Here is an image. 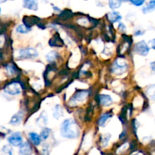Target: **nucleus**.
I'll use <instances>...</instances> for the list:
<instances>
[{
  "mask_svg": "<svg viewBox=\"0 0 155 155\" xmlns=\"http://www.w3.org/2000/svg\"><path fill=\"white\" fill-rule=\"evenodd\" d=\"M60 133L64 138L74 139L79 136L80 130L78 125L74 120L68 119L62 123L60 128Z\"/></svg>",
  "mask_w": 155,
  "mask_h": 155,
  "instance_id": "obj_1",
  "label": "nucleus"
},
{
  "mask_svg": "<svg viewBox=\"0 0 155 155\" xmlns=\"http://www.w3.org/2000/svg\"><path fill=\"white\" fill-rule=\"evenodd\" d=\"M127 70V64L122 59H117L114 62L111 67V71L115 74H122Z\"/></svg>",
  "mask_w": 155,
  "mask_h": 155,
  "instance_id": "obj_2",
  "label": "nucleus"
},
{
  "mask_svg": "<svg viewBox=\"0 0 155 155\" xmlns=\"http://www.w3.org/2000/svg\"><path fill=\"white\" fill-rule=\"evenodd\" d=\"M4 91L6 93L12 95H16L21 93V84L18 82H11V83H8L5 86Z\"/></svg>",
  "mask_w": 155,
  "mask_h": 155,
  "instance_id": "obj_3",
  "label": "nucleus"
},
{
  "mask_svg": "<svg viewBox=\"0 0 155 155\" xmlns=\"http://www.w3.org/2000/svg\"><path fill=\"white\" fill-rule=\"evenodd\" d=\"M38 52L36 49L33 48H22L19 51V57L20 59H26V58H33L37 57Z\"/></svg>",
  "mask_w": 155,
  "mask_h": 155,
  "instance_id": "obj_4",
  "label": "nucleus"
},
{
  "mask_svg": "<svg viewBox=\"0 0 155 155\" xmlns=\"http://www.w3.org/2000/svg\"><path fill=\"white\" fill-rule=\"evenodd\" d=\"M149 47L145 41H140L135 45V51L142 56H146L149 52Z\"/></svg>",
  "mask_w": 155,
  "mask_h": 155,
  "instance_id": "obj_5",
  "label": "nucleus"
},
{
  "mask_svg": "<svg viewBox=\"0 0 155 155\" xmlns=\"http://www.w3.org/2000/svg\"><path fill=\"white\" fill-rule=\"evenodd\" d=\"M9 143L13 146H21L22 145V136L19 133H15L8 138Z\"/></svg>",
  "mask_w": 155,
  "mask_h": 155,
  "instance_id": "obj_6",
  "label": "nucleus"
},
{
  "mask_svg": "<svg viewBox=\"0 0 155 155\" xmlns=\"http://www.w3.org/2000/svg\"><path fill=\"white\" fill-rule=\"evenodd\" d=\"M89 95V92L87 90H79L74 95L73 98H71V101H73V102H80L83 101L86 98V97Z\"/></svg>",
  "mask_w": 155,
  "mask_h": 155,
  "instance_id": "obj_7",
  "label": "nucleus"
},
{
  "mask_svg": "<svg viewBox=\"0 0 155 155\" xmlns=\"http://www.w3.org/2000/svg\"><path fill=\"white\" fill-rule=\"evenodd\" d=\"M39 21H40V18L36 16H26L23 18V22L24 23V25L27 26V27H30V26H33L34 25V24H37L38 25Z\"/></svg>",
  "mask_w": 155,
  "mask_h": 155,
  "instance_id": "obj_8",
  "label": "nucleus"
},
{
  "mask_svg": "<svg viewBox=\"0 0 155 155\" xmlns=\"http://www.w3.org/2000/svg\"><path fill=\"white\" fill-rule=\"evenodd\" d=\"M48 43H49V45H51V46H54V47H61L63 46L64 45L63 40L61 39L58 33L54 34V36H53V37L50 39Z\"/></svg>",
  "mask_w": 155,
  "mask_h": 155,
  "instance_id": "obj_9",
  "label": "nucleus"
},
{
  "mask_svg": "<svg viewBox=\"0 0 155 155\" xmlns=\"http://www.w3.org/2000/svg\"><path fill=\"white\" fill-rule=\"evenodd\" d=\"M32 154V148L30 144L27 142H24L21 145L19 149V155H31Z\"/></svg>",
  "mask_w": 155,
  "mask_h": 155,
  "instance_id": "obj_10",
  "label": "nucleus"
},
{
  "mask_svg": "<svg viewBox=\"0 0 155 155\" xmlns=\"http://www.w3.org/2000/svg\"><path fill=\"white\" fill-rule=\"evenodd\" d=\"M24 7L30 10L36 11L38 9V2L34 0H25L24 1Z\"/></svg>",
  "mask_w": 155,
  "mask_h": 155,
  "instance_id": "obj_11",
  "label": "nucleus"
},
{
  "mask_svg": "<svg viewBox=\"0 0 155 155\" xmlns=\"http://www.w3.org/2000/svg\"><path fill=\"white\" fill-rule=\"evenodd\" d=\"M111 97L108 95H101L99 96V102L102 104L103 106H108L112 104Z\"/></svg>",
  "mask_w": 155,
  "mask_h": 155,
  "instance_id": "obj_12",
  "label": "nucleus"
},
{
  "mask_svg": "<svg viewBox=\"0 0 155 155\" xmlns=\"http://www.w3.org/2000/svg\"><path fill=\"white\" fill-rule=\"evenodd\" d=\"M107 19H108L109 21L112 23L117 22V21H119L122 18L121 15H120L118 12H110V13L107 14Z\"/></svg>",
  "mask_w": 155,
  "mask_h": 155,
  "instance_id": "obj_13",
  "label": "nucleus"
},
{
  "mask_svg": "<svg viewBox=\"0 0 155 155\" xmlns=\"http://www.w3.org/2000/svg\"><path fill=\"white\" fill-rule=\"evenodd\" d=\"M22 117L23 114L21 112H18V113H17L16 114L12 117L10 121V124H12V125H18L21 123Z\"/></svg>",
  "mask_w": 155,
  "mask_h": 155,
  "instance_id": "obj_14",
  "label": "nucleus"
},
{
  "mask_svg": "<svg viewBox=\"0 0 155 155\" xmlns=\"http://www.w3.org/2000/svg\"><path fill=\"white\" fill-rule=\"evenodd\" d=\"M29 137H30V139L31 140V142H33V145L37 146L40 144L41 142V139H40V136H39L38 134L35 133H30L29 134Z\"/></svg>",
  "mask_w": 155,
  "mask_h": 155,
  "instance_id": "obj_15",
  "label": "nucleus"
},
{
  "mask_svg": "<svg viewBox=\"0 0 155 155\" xmlns=\"http://www.w3.org/2000/svg\"><path fill=\"white\" fill-rule=\"evenodd\" d=\"M73 15H74V13L71 12V10H68V9H66V10L63 11L62 12H61L60 15H58V18L62 20H68L71 18H72Z\"/></svg>",
  "mask_w": 155,
  "mask_h": 155,
  "instance_id": "obj_16",
  "label": "nucleus"
},
{
  "mask_svg": "<svg viewBox=\"0 0 155 155\" xmlns=\"http://www.w3.org/2000/svg\"><path fill=\"white\" fill-rule=\"evenodd\" d=\"M111 116L112 115L111 114H110V112H107V113L102 114V116L100 117L99 120H98V124H99V126H101V127H104L106 121H107V119H109Z\"/></svg>",
  "mask_w": 155,
  "mask_h": 155,
  "instance_id": "obj_17",
  "label": "nucleus"
},
{
  "mask_svg": "<svg viewBox=\"0 0 155 155\" xmlns=\"http://www.w3.org/2000/svg\"><path fill=\"white\" fill-rule=\"evenodd\" d=\"M63 115V109L60 105H56L54 108L53 112V117L56 119H58Z\"/></svg>",
  "mask_w": 155,
  "mask_h": 155,
  "instance_id": "obj_18",
  "label": "nucleus"
},
{
  "mask_svg": "<svg viewBox=\"0 0 155 155\" xmlns=\"http://www.w3.org/2000/svg\"><path fill=\"white\" fill-rule=\"evenodd\" d=\"M6 69H7L8 72L11 74V75H15L18 73V68H16V65L14 64L13 63H10L6 65Z\"/></svg>",
  "mask_w": 155,
  "mask_h": 155,
  "instance_id": "obj_19",
  "label": "nucleus"
},
{
  "mask_svg": "<svg viewBox=\"0 0 155 155\" xmlns=\"http://www.w3.org/2000/svg\"><path fill=\"white\" fill-rule=\"evenodd\" d=\"M58 57V54L54 51H50L49 53H48V54H46V59L48 62L54 61V60L57 59Z\"/></svg>",
  "mask_w": 155,
  "mask_h": 155,
  "instance_id": "obj_20",
  "label": "nucleus"
},
{
  "mask_svg": "<svg viewBox=\"0 0 155 155\" xmlns=\"http://www.w3.org/2000/svg\"><path fill=\"white\" fill-rule=\"evenodd\" d=\"M31 29L30 27H27V26H25L24 24H21V25L18 26L16 28V31L18 33H28L29 31H30Z\"/></svg>",
  "mask_w": 155,
  "mask_h": 155,
  "instance_id": "obj_21",
  "label": "nucleus"
},
{
  "mask_svg": "<svg viewBox=\"0 0 155 155\" xmlns=\"http://www.w3.org/2000/svg\"><path fill=\"white\" fill-rule=\"evenodd\" d=\"M1 155H13V151H12V148L8 145H5L2 148Z\"/></svg>",
  "mask_w": 155,
  "mask_h": 155,
  "instance_id": "obj_22",
  "label": "nucleus"
},
{
  "mask_svg": "<svg viewBox=\"0 0 155 155\" xmlns=\"http://www.w3.org/2000/svg\"><path fill=\"white\" fill-rule=\"evenodd\" d=\"M121 4H122V2L121 1H109L108 2L109 6H110V8L112 9L118 8L121 5Z\"/></svg>",
  "mask_w": 155,
  "mask_h": 155,
  "instance_id": "obj_23",
  "label": "nucleus"
},
{
  "mask_svg": "<svg viewBox=\"0 0 155 155\" xmlns=\"http://www.w3.org/2000/svg\"><path fill=\"white\" fill-rule=\"evenodd\" d=\"M155 8V1H150L149 3L147 6H145L143 8L144 13H147V12H150L151 10L154 9Z\"/></svg>",
  "mask_w": 155,
  "mask_h": 155,
  "instance_id": "obj_24",
  "label": "nucleus"
},
{
  "mask_svg": "<svg viewBox=\"0 0 155 155\" xmlns=\"http://www.w3.org/2000/svg\"><path fill=\"white\" fill-rule=\"evenodd\" d=\"M49 133H50V130H48V128H44L43 130L41 131V134L40 136L43 140H45L46 139H48V136H49Z\"/></svg>",
  "mask_w": 155,
  "mask_h": 155,
  "instance_id": "obj_25",
  "label": "nucleus"
},
{
  "mask_svg": "<svg viewBox=\"0 0 155 155\" xmlns=\"http://www.w3.org/2000/svg\"><path fill=\"white\" fill-rule=\"evenodd\" d=\"M127 107L126 106V107H124V108H123L122 112H121L120 115V120L122 121L123 124H124L126 120H127V116H126V115H127Z\"/></svg>",
  "mask_w": 155,
  "mask_h": 155,
  "instance_id": "obj_26",
  "label": "nucleus"
},
{
  "mask_svg": "<svg viewBox=\"0 0 155 155\" xmlns=\"http://www.w3.org/2000/svg\"><path fill=\"white\" fill-rule=\"evenodd\" d=\"M148 93L151 98V99L155 101V85L151 86L148 89Z\"/></svg>",
  "mask_w": 155,
  "mask_h": 155,
  "instance_id": "obj_27",
  "label": "nucleus"
},
{
  "mask_svg": "<svg viewBox=\"0 0 155 155\" xmlns=\"http://www.w3.org/2000/svg\"><path fill=\"white\" fill-rule=\"evenodd\" d=\"M110 135L107 134L106 135V136H104V137H103L102 140H101V144H102V146L105 147L107 146V144H108L109 141H110Z\"/></svg>",
  "mask_w": 155,
  "mask_h": 155,
  "instance_id": "obj_28",
  "label": "nucleus"
},
{
  "mask_svg": "<svg viewBox=\"0 0 155 155\" xmlns=\"http://www.w3.org/2000/svg\"><path fill=\"white\" fill-rule=\"evenodd\" d=\"M41 155H49V147L48 145H45L42 149V154Z\"/></svg>",
  "mask_w": 155,
  "mask_h": 155,
  "instance_id": "obj_29",
  "label": "nucleus"
},
{
  "mask_svg": "<svg viewBox=\"0 0 155 155\" xmlns=\"http://www.w3.org/2000/svg\"><path fill=\"white\" fill-rule=\"evenodd\" d=\"M131 2L133 3V5H135L140 6V5H142L145 2H144L143 0H137V1H131Z\"/></svg>",
  "mask_w": 155,
  "mask_h": 155,
  "instance_id": "obj_30",
  "label": "nucleus"
},
{
  "mask_svg": "<svg viewBox=\"0 0 155 155\" xmlns=\"http://www.w3.org/2000/svg\"><path fill=\"white\" fill-rule=\"evenodd\" d=\"M119 28L122 31H124V30H125V29H126V27L124 26V24H122V23H120V24H119Z\"/></svg>",
  "mask_w": 155,
  "mask_h": 155,
  "instance_id": "obj_31",
  "label": "nucleus"
},
{
  "mask_svg": "<svg viewBox=\"0 0 155 155\" xmlns=\"http://www.w3.org/2000/svg\"><path fill=\"white\" fill-rule=\"evenodd\" d=\"M150 43H151V48H152L153 49L155 50V39H152V40H151Z\"/></svg>",
  "mask_w": 155,
  "mask_h": 155,
  "instance_id": "obj_32",
  "label": "nucleus"
},
{
  "mask_svg": "<svg viewBox=\"0 0 155 155\" xmlns=\"http://www.w3.org/2000/svg\"><path fill=\"white\" fill-rule=\"evenodd\" d=\"M151 68L153 71L155 73V61H153L151 63Z\"/></svg>",
  "mask_w": 155,
  "mask_h": 155,
  "instance_id": "obj_33",
  "label": "nucleus"
},
{
  "mask_svg": "<svg viewBox=\"0 0 155 155\" xmlns=\"http://www.w3.org/2000/svg\"><path fill=\"white\" fill-rule=\"evenodd\" d=\"M135 34H136V36H138V35H142V34H143V33H142V32H140V31H139H139L136 32V33H135Z\"/></svg>",
  "mask_w": 155,
  "mask_h": 155,
  "instance_id": "obj_34",
  "label": "nucleus"
}]
</instances>
